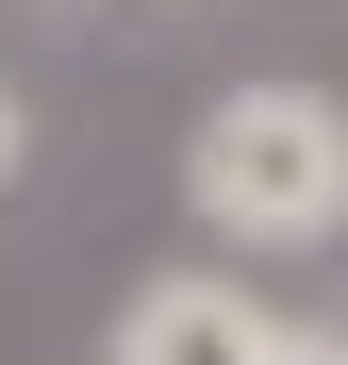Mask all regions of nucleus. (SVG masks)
<instances>
[{
    "instance_id": "7ed1b4c3",
    "label": "nucleus",
    "mask_w": 348,
    "mask_h": 365,
    "mask_svg": "<svg viewBox=\"0 0 348 365\" xmlns=\"http://www.w3.org/2000/svg\"><path fill=\"white\" fill-rule=\"evenodd\" d=\"M33 166V116H17V83H0V182H17Z\"/></svg>"
},
{
    "instance_id": "f03ea898",
    "label": "nucleus",
    "mask_w": 348,
    "mask_h": 365,
    "mask_svg": "<svg viewBox=\"0 0 348 365\" xmlns=\"http://www.w3.org/2000/svg\"><path fill=\"white\" fill-rule=\"evenodd\" d=\"M265 349H282V316L232 266H166V282L116 299V332H100V365H265Z\"/></svg>"
},
{
    "instance_id": "f257e3e1",
    "label": "nucleus",
    "mask_w": 348,
    "mask_h": 365,
    "mask_svg": "<svg viewBox=\"0 0 348 365\" xmlns=\"http://www.w3.org/2000/svg\"><path fill=\"white\" fill-rule=\"evenodd\" d=\"M183 200L216 250H332L348 232V100L332 83H232L183 133Z\"/></svg>"
}]
</instances>
